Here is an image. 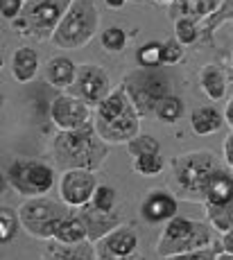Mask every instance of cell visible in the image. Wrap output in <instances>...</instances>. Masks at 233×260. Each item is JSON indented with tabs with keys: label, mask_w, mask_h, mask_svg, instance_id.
<instances>
[{
	"label": "cell",
	"mask_w": 233,
	"mask_h": 260,
	"mask_svg": "<svg viewBox=\"0 0 233 260\" xmlns=\"http://www.w3.org/2000/svg\"><path fill=\"white\" fill-rule=\"evenodd\" d=\"M5 181L23 199L46 197L54 188V168L39 158H14L5 170Z\"/></svg>",
	"instance_id": "cell-9"
},
{
	"label": "cell",
	"mask_w": 233,
	"mask_h": 260,
	"mask_svg": "<svg viewBox=\"0 0 233 260\" xmlns=\"http://www.w3.org/2000/svg\"><path fill=\"white\" fill-rule=\"evenodd\" d=\"M215 233L217 231L208 222H195L190 217L177 215L163 226V233L156 244V256L170 258V256H179V253L213 247Z\"/></svg>",
	"instance_id": "cell-3"
},
{
	"label": "cell",
	"mask_w": 233,
	"mask_h": 260,
	"mask_svg": "<svg viewBox=\"0 0 233 260\" xmlns=\"http://www.w3.org/2000/svg\"><path fill=\"white\" fill-rule=\"evenodd\" d=\"M163 66H175L183 59V52H186V46L179 43L175 37L172 39H163Z\"/></svg>",
	"instance_id": "cell-32"
},
{
	"label": "cell",
	"mask_w": 233,
	"mask_h": 260,
	"mask_svg": "<svg viewBox=\"0 0 233 260\" xmlns=\"http://www.w3.org/2000/svg\"><path fill=\"white\" fill-rule=\"evenodd\" d=\"M226 3L229 0H175L168 5V18L172 23L177 18H195L197 23H204L222 12Z\"/></svg>",
	"instance_id": "cell-15"
},
{
	"label": "cell",
	"mask_w": 233,
	"mask_h": 260,
	"mask_svg": "<svg viewBox=\"0 0 233 260\" xmlns=\"http://www.w3.org/2000/svg\"><path fill=\"white\" fill-rule=\"evenodd\" d=\"M215 247H206V249H197V251H188V253H179V256H170L165 260H217Z\"/></svg>",
	"instance_id": "cell-34"
},
{
	"label": "cell",
	"mask_w": 233,
	"mask_h": 260,
	"mask_svg": "<svg viewBox=\"0 0 233 260\" xmlns=\"http://www.w3.org/2000/svg\"><path fill=\"white\" fill-rule=\"evenodd\" d=\"M71 5L73 0H25L21 16L12 21V29L25 39L50 41Z\"/></svg>",
	"instance_id": "cell-5"
},
{
	"label": "cell",
	"mask_w": 233,
	"mask_h": 260,
	"mask_svg": "<svg viewBox=\"0 0 233 260\" xmlns=\"http://www.w3.org/2000/svg\"><path fill=\"white\" fill-rule=\"evenodd\" d=\"M97 179L95 172L88 170H66L59 179V199L71 208H84L91 204L93 194L97 190Z\"/></svg>",
	"instance_id": "cell-13"
},
{
	"label": "cell",
	"mask_w": 233,
	"mask_h": 260,
	"mask_svg": "<svg viewBox=\"0 0 233 260\" xmlns=\"http://www.w3.org/2000/svg\"><path fill=\"white\" fill-rule=\"evenodd\" d=\"M172 168V179L179 186V190L186 197L199 199L204 202V192L208 181L213 179V174L217 170H222L220 158L211 152H188L179 154L170 161Z\"/></svg>",
	"instance_id": "cell-6"
},
{
	"label": "cell",
	"mask_w": 233,
	"mask_h": 260,
	"mask_svg": "<svg viewBox=\"0 0 233 260\" xmlns=\"http://www.w3.org/2000/svg\"><path fill=\"white\" fill-rule=\"evenodd\" d=\"M217 260H233L231 253H226V251H220L217 253Z\"/></svg>",
	"instance_id": "cell-39"
},
{
	"label": "cell",
	"mask_w": 233,
	"mask_h": 260,
	"mask_svg": "<svg viewBox=\"0 0 233 260\" xmlns=\"http://www.w3.org/2000/svg\"><path fill=\"white\" fill-rule=\"evenodd\" d=\"M222 113H224V122L229 124V129L233 132V98L224 104V111H222Z\"/></svg>",
	"instance_id": "cell-37"
},
{
	"label": "cell",
	"mask_w": 233,
	"mask_h": 260,
	"mask_svg": "<svg viewBox=\"0 0 233 260\" xmlns=\"http://www.w3.org/2000/svg\"><path fill=\"white\" fill-rule=\"evenodd\" d=\"M77 68L79 66L73 61V59L63 57V54H57V57H52L50 61L46 63V68H43V77H46V82L50 84L52 88H57V91H66V88H71L73 84H75Z\"/></svg>",
	"instance_id": "cell-17"
},
{
	"label": "cell",
	"mask_w": 233,
	"mask_h": 260,
	"mask_svg": "<svg viewBox=\"0 0 233 260\" xmlns=\"http://www.w3.org/2000/svg\"><path fill=\"white\" fill-rule=\"evenodd\" d=\"M204 213H206V222L211 224L220 236L233 229V202L224 204V206H211V204H204Z\"/></svg>",
	"instance_id": "cell-23"
},
{
	"label": "cell",
	"mask_w": 233,
	"mask_h": 260,
	"mask_svg": "<svg viewBox=\"0 0 233 260\" xmlns=\"http://www.w3.org/2000/svg\"><path fill=\"white\" fill-rule=\"evenodd\" d=\"M199 86L204 95L213 102H220L226 95V86H229V75L222 71L217 63H204L199 68Z\"/></svg>",
	"instance_id": "cell-19"
},
{
	"label": "cell",
	"mask_w": 233,
	"mask_h": 260,
	"mask_svg": "<svg viewBox=\"0 0 233 260\" xmlns=\"http://www.w3.org/2000/svg\"><path fill=\"white\" fill-rule=\"evenodd\" d=\"M125 147L134 158L145 156V154H158L161 152V143H158L154 136H150V134H138V136H134Z\"/></svg>",
	"instance_id": "cell-28"
},
{
	"label": "cell",
	"mask_w": 233,
	"mask_h": 260,
	"mask_svg": "<svg viewBox=\"0 0 233 260\" xmlns=\"http://www.w3.org/2000/svg\"><path fill=\"white\" fill-rule=\"evenodd\" d=\"M43 260H97L95 242L84 240L77 244H63L59 240L43 242Z\"/></svg>",
	"instance_id": "cell-16"
},
{
	"label": "cell",
	"mask_w": 233,
	"mask_h": 260,
	"mask_svg": "<svg viewBox=\"0 0 233 260\" xmlns=\"http://www.w3.org/2000/svg\"><path fill=\"white\" fill-rule=\"evenodd\" d=\"M226 75H229V79L233 82V54H231V61H229V71H226Z\"/></svg>",
	"instance_id": "cell-40"
},
{
	"label": "cell",
	"mask_w": 233,
	"mask_h": 260,
	"mask_svg": "<svg viewBox=\"0 0 233 260\" xmlns=\"http://www.w3.org/2000/svg\"><path fill=\"white\" fill-rule=\"evenodd\" d=\"M179 215V202L168 190H152L141 204V217L147 224H168Z\"/></svg>",
	"instance_id": "cell-14"
},
{
	"label": "cell",
	"mask_w": 233,
	"mask_h": 260,
	"mask_svg": "<svg viewBox=\"0 0 233 260\" xmlns=\"http://www.w3.org/2000/svg\"><path fill=\"white\" fill-rule=\"evenodd\" d=\"M222 156H224V163L231 168V172H233V132L224 138V145H222Z\"/></svg>",
	"instance_id": "cell-35"
},
{
	"label": "cell",
	"mask_w": 233,
	"mask_h": 260,
	"mask_svg": "<svg viewBox=\"0 0 233 260\" xmlns=\"http://www.w3.org/2000/svg\"><path fill=\"white\" fill-rule=\"evenodd\" d=\"M9 71H12L14 82L18 84H27L37 77L39 73V54L34 48L29 46H21L12 52L9 57Z\"/></svg>",
	"instance_id": "cell-18"
},
{
	"label": "cell",
	"mask_w": 233,
	"mask_h": 260,
	"mask_svg": "<svg viewBox=\"0 0 233 260\" xmlns=\"http://www.w3.org/2000/svg\"><path fill=\"white\" fill-rule=\"evenodd\" d=\"M100 25V12L93 0H73L63 21L54 29L50 43L59 50H82L93 41Z\"/></svg>",
	"instance_id": "cell-4"
},
{
	"label": "cell",
	"mask_w": 233,
	"mask_h": 260,
	"mask_svg": "<svg viewBox=\"0 0 233 260\" xmlns=\"http://www.w3.org/2000/svg\"><path fill=\"white\" fill-rule=\"evenodd\" d=\"M136 61L141 68H161L163 66V46L161 41H147L136 50Z\"/></svg>",
	"instance_id": "cell-26"
},
{
	"label": "cell",
	"mask_w": 233,
	"mask_h": 260,
	"mask_svg": "<svg viewBox=\"0 0 233 260\" xmlns=\"http://www.w3.org/2000/svg\"><path fill=\"white\" fill-rule=\"evenodd\" d=\"M116 204H118L116 188H111V186H97L95 194H93V199H91V204H88V206H91L93 211H97V213L109 215V213L116 211Z\"/></svg>",
	"instance_id": "cell-27"
},
{
	"label": "cell",
	"mask_w": 233,
	"mask_h": 260,
	"mask_svg": "<svg viewBox=\"0 0 233 260\" xmlns=\"http://www.w3.org/2000/svg\"><path fill=\"white\" fill-rule=\"evenodd\" d=\"M154 3H161V5H170V3H175V0H154Z\"/></svg>",
	"instance_id": "cell-41"
},
{
	"label": "cell",
	"mask_w": 233,
	"mask_h": 260,
	"mask_svg": "<svg viewBox=\"0 0 233 260\" xmlns=\"http://www.w3.org/2000/svg\"><path fill=\"white\" fill-rule=\"evenodd\" d=\"M186 113V107H183V100L179 98V95H168L165 100H161L154 111V116L161 120V122L165 124H175L179 122L181 116Z\"/></svg>",
	"instance_id": "cell-24"
},
{
	"label": "cell",
	"mask_w": 233,
	"mask_h": 260,
	"mask_svg": "<svg viewBox=\"0 0 233 260\" xmlns=\"http://www.w3.org/2000/svg\"><path fill=\"white\" fill-rule=\"evenodd\" d=\"M54 240L63 244H77V242H84L88 240V229H86V222H84L82 213L79 208H73L71 215L59 224L57 233H54Z\"/></svg>",
	"instance_id": "cell-21"
},
{
	"label": "cell",
	"mask_w": 233,
	"mask_h": 260,
	"mask_svg": "<svg viewBox=\"0 0 233 260\" xmlns=\"http://www.w3.org/2000/svg\"><path fill=\"white\" fill-rule=\"evenodd\" d=\"M220 251H226V253H231V256H233V229H231V231H226V233H222Z\"/></svg>",
	"instance_id": "cell-36"
},
{
	"label": "cell",
	"mask_w": 233,
	"mask_h": 260,
	"mask_svg": "<svg viewBox=\"0 0 233 260\" xmlns=\"http://www.w3.org/2000/svg\"><path fill=\"white\" fill-rule=\"evenodd\" d=\"M111 79H109V73L104 71L97 63H82L77 68V79L73 84V95L82 98L84 102H88L93 109L100 102L111 95Z\"/></svg>",
	"instance_id": "cell-12"
},
{
	"label": "cell",
	"mask_w": 233,
	"mask_h": 260,
	"mask_svg": "<svg viewBox=\"0 0 233 260\" xmlns=\"http://www.w3.org/2000/svg\"><path fill=\"white\" fill-rule=\"evenodd\" d=\"M52 158L54 166L66 170H88L97 172L109 158V143L95 132V124L71 129V132H57L52 138Z\"/></svg>",
	"instance_id": "cell-1"
},
{
	"label": "cell",
	"mask_w": 233,
	"mask_h": 260,
	"mask_svg": "<svg viewBox=\"0 0 233 260\" xmlns=\"http://www.w3.org/2000/svg\"><path fill=\"white\" fill-rule=\"evenodd\" d=\"M122 86L131 102L136 104L141 118H147L156 111L158 102L172 93V79L158 68H134L122 77Z\"/></svg>",
	"instance_id": "cell-7"
},
{
	"label": "cell",
	"mask_w": 233,
	"mask_h": 260,
	"mask_svg": "<svg viewBox=\"0 0 233 260\" xmlns=\"http://www.w3.org/2000/svg\"><path fill=\"white\" fill-rule=\"evenodd\" d=\"M104 5H107L109 9H122L127 5V0H104Z\"/></svg>",
	"instance_id": "cell-38"
},
{
	"label": "cell",
	"mask_w": 233,
	"mask_h": 260,
	"mask_svg": "<svg viewBox=\"0 0 233 260\" xmlns=\"http://www.w3.org/2000/svg\"><path fill=\"white\" fill-rule=\"evenodd\" d=\"M141 113L127 95L125 86H116L104 102L95 107L93 124L95 132L109 145H127L134 136L141 134Z\"/></svg>",
	"instance_id": "cell-2"
},
{
	"label": "cell",
	"mask_w": 233,
	"mask_h": 260,
	"mask_svg": "<svg viewBox=\"0 0 233 260\" xmlns=\"http://www.w3.org/2000/svg\"><path fill=\"white\" fill-rule=\"evenodd\" d=\"M93 116H95V109L77 95L61 93L50 102V120L59 132L86 127L93 122Z\"/></svg>",
	"instance_id": "cell-11"
},
{
	"label": "cell",
	"mask_w": 233,
	"mask_h": 260,
	"mask_svg": "<svg viewBox=\"0 0 233 260\" xmlns=\"http://www.w3.org/2000/svg\"><path fill=\"white\" fill-rule=\"evenodd\" d=\"M233 202V172L229 170H217L213 174V179L208 181L206 192H204V202L202 204H211V206H224V204Z\"/></svg>",
	"instance_id": "cell-20"
},
{
	"label": "cell",
	"mask_w": 233,
	"mask_h": 260,
	"mask_svg": "<svg viewBox=\"0 0 233 260\" xmlns=\"http://www.w3.org/2000/svg\"><path fill=\"white\" fill-rule=\"evenodd\" d=\"M23 7H25V0H0V14L5 21H16Z\"/></svg>",
	"instance_id": "cell-33"
},
{
	"label": "cell",
	"mask_w": 233,
	"mask_h": 260,
	"mask_svg": "<svg viewBox=\"0 0 233 260\" xmlns=\"http://www.w3.org/2000/svg\"><path fill=\"white\" fill-rule=\"evenodd\" d=\"M163 170H165V161H163L161 152L134 158V172L143 174V177H156V174H161Z\"/></svg>",
	"instance_id": "cell-30"
},
{
	"label": "cell",
	"mask_w": 233,
	"mask_h": 260,
	"mask_svg": "<svg viewBox=\"0 0 233 260\" xmlns=\"http://www.w3.org/2000/svg\"><path fill=\"white\" fill-rule=\"evenodd\" d=\"M73 208L66 206L61 199H52V197H34L25 199L18 206V217H21V226L23 231L29 233L37 240H52L57 233L59 224L71 215Z\"/></svg>",
	"instance_id": "cell-8"
},
{
	"label": "cell",
	"mask_w": 233,
	"mask_h": 260,
	"mask_svg": "<svg viewBox=\"0 0 233 260\" xmlns=\"http://www.w3.org/2000/svg\"><path fill=\"white\" fill-rule=\"evenodd\" d=\"M100 43L107 52H122L127 48V32L120 27H107L100 34Z\"/></svg>",
	"instance_id": "cell-31"
},
{
	"label": "cell",
	"mask_w": 233,
	"mask_h": 260,
	"mask_svg": "<svg viewBox=\"0 0 233 260\" xmlns=\"http://www.w3.org/2000/svg\"><path fill=\"white\" fill-rule=\"evenodd\" d=\"M97 260H143L141 238L129 224H118L116 229L95 240Z\"/></svg>",
	"instance_id": "cell-10"
},
{
	"label": "cell",
	"mask_w": 233,
	"mask_h": 260,
	"mask_svg": "<svg viewBox=\"0 0 233 260\" xmlns=\"http://www.w3.org/2000/svg\"><path fill=\"white\" fill-rule=\"evenodd\" d=\"M175 39L183 46H197L202 41V25L195 18H177Z\"/></svg>",
	"instance_id": "cell-25"
},
{
	"label": "cell",
	"mask_w": 233,
	"mask_h": 260,
	"mask_svg": "<svg viewBox=\"0 0 233 260\" xmlns=\"http://www.w3.org/2000/svg\"><path fill=\"white\" fill-rule=\"evenodd\" d=\"M18 229H23L21 226V217H18V211L14 213L12 208L3 206V211H0V242L3 244L12 242V240L16 238Z\"/></svg>",
	"instance_id": "cell-29"
},
{
	"label": "cell",
	"mask_w": 233,
	"mask_h": 260,
	"mask_svg": "<svg viewBox=\"0 0 233 260\" xmlns=\"http://www.w3.org/2000/svg\"><path fill=\"white\" fill-rule=\"evenodd\" d=\"M224 124V113L215 107H199L190 113V127L197 136H211Z\"/></svg>",
	"instance_id": "cell-22"
}]
</instances>
